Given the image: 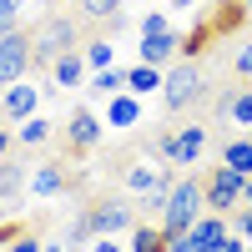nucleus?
<instances>
[{
	"label": "nucleus",
	"mask_w": 252,
	"mask_h": 252,
	"mask_svg": "<svg viewBox=\"0 0 252 252\" xmlns=\"http://www.w3.org/2000/svg\"><path fill=\"white\" fill-rule=\"evenodd\" d=\"M31 15V0H0V35L5 31H20Z\"/></svg>",
	"instance_id": "obj_24"
},
{
	"label": "nucleus",
	"mask_w": 252,
	"mask_h": 252,
	"mask_svg": "<svg viewBox=\"0 0 252 252\" xmlns=\"http://www.w3.org/2000/svg\"><path fill=\"white\" fill-rule=\"evenodd\" d=\"M46 76H51L56 91H81V86L91 81V66H86V56H81V46H76V51H66V56H56Z\"/></svg>",
	"instance_id": "obj_14"
},
{
	"label": "nucleus",
	"mask_w": 252,
	"mask_h": 252,
	"mask_svg": "<svg viewBox=\"0 0 252 252\" xmlns=\"http://www.w3.org/2000/svg\"><path fill=\"white\" fill-rule=\"evenodd\" d=\"M101 121H106V131H136V126L146 121V96H136V91H116V96H106Z\"/></svg>",
	"instance_id": "obj_11"
},
{
	"label": "nucleus",
	"mask_w": 252,
	"mask_h": 252,
	"mask_svg": "<svg viewBox=\"0 0 252 252\" xmlns=\"http://www.w3.org/2000/svg\"><path fill=\"white\" fill-rule=\"evenodd\" d=\"M40 96H46V86H35L31 76H26V81H10V86H0V121L20 126L26 116L40 111Z\"/></svg>",
	"instance_id": "obj_9"
},
{
	"label": "nucleus",
	"mask_w": 252,
	"mask_h": 252,
	"mask_svg": "<svg viewBox=\"0 0 252 252\" xmlns=\"http://www.w3.org/2000/svg\"><path fill=\"white\" fill-rule=\"evenodd\" d=\"M227 232H232V217H222V212H202V217L192 222V232H187V237H192L197 252H212Z\"/></svg>",
	"instance_id": "obj_17"
},
{
	"label": "nucleus",
	"mask_w": 252,
	"mask_h": 252,
	"mask_svg": "<svg viewBox=\"0 0 252 252\" xmlns=\"http://www.w3.org/2000/svg\"><path fill=\"white\" fill-rule=\"evenodd\" d=\"M126 242H131V252H161L166 232H161V222H136L131 232H126Z\"/></svg>",
	"instance_id": "obj_22"
},
{
	"label": "nucleus",
	"mask_w": 252,
	"mask_h": 252,
	"mask_svg": "<svg viewBox=\"0 0 252 252\" xmlns=\"http://www.w3.org/2000/svg\"><path fill=\"white\" fill-rule=\"evenodd\" d=\"M35 71V40L31 31H5L0 35V86H10V81H26Z\"/></svg>",
	"instance_id": "obj_6"
},
{
	"label": "nucleus",
	"mask_w": 252,
	"mask_h": 252,
	"mask_svg": "<svg viewBox=\"0 0 252 252\" xmlns=\"http://www.w3.org/2000/svg\"><path fill=\"white\" fill-rule=\"evenodd\" d=\"M121 5H126V0H81V15H86V20H101V26H106V20H116L121 15Z\"/></svg>",
	"instance_id": "obj_25"
},
{
	"label": "nucleus",
	"mask_w": 252,
	"mask_h": 252,
	"mask_svg": "<svg viewBox=\"0 0 252 252\" xmlns=\"http://www.w3.org/2000/svg\"><path fill=\"white\" fill-rule=\"evenodd\" d=\"M242 172H232V166H212V172L202 177V192H207V212H222V217H232L237 207H242Z\"/></svg>",
	"instance_id": "obj_7"
},
{
	"label": "nucleus",
	"mask_w": 252,
	"mask_h": 252,
	"mask_svg": "<svg viewBox=\"0 0 252 252\" xmlns=\"http://www.w3.org/2000/svg\"><path fill=\"white\" fill-rule=\"evenodd\" d=\"M157 31H172V15H166V10H146L136 20V35H157Z\"/></svg>",
	"instance_id": "obj_26"
},
{
	"label": "nucleus",
	"mask_w": 252,
	"mask_h": 252,
	"mask_svg": "<svg viewBox=\"0 0 252 252\" xmlns=\"http://www.w3.org/2000/svg\"><path fill=\"white\" fill-rule=\"evenodd\" d=\"M232 232L242 242H252V207H237V212H232Z\"/></svg>",
	"instance_id": "obj_28"
},
{
	"label": "nucleus",
	"mask_w": 252,
	"mask_h": 252,
	"mask_svg": "<svg viewBox=\"0 0 252 252\" xmlns=\"http://www.w3.org/2000/svg\"><path fill=\"white\" fill-rule=\"evenodd\" d=\"M161 81H166L161 66H146V61L126 66V91H136V96H161Z\"/></svg>",
	"instance_id": "obj_19"
},
{
	"label": "nucleus",
	"mask_w": 252,
	"mask_h": 252,
	"mask_svg": "<svg viewBox=\"0 0 252 252\" xmlns=\"http://www.w3.org/2000/svg\"><path fill=\"white\" fill-rule=\"evenodd\" d=\"M166 252H197V247H192V237L182 232V237H166Z\"/></svg>",
	"instance_id": "obj_34"
},
{
	"label": "nucleus",
	"mask_w": 252,
	"mask_h": 252,
	"mask_svg": "<svg viewBox=\"0 0 252 252\" xmlns=\"http://www.w3.org/2000/svg\"><path fill=\"white\" fill-rule=\"evenodd\" d=\"M31 40H35V66H40V71H51V61H56V56L76 51L81 26H76V15L56 10V15H40V26L31 31Z\"/></svg>",
	"instance_id": "obj_5"
},
{
	"label": "nucleus",
	"mask_w": 252,
	"mask_h": 252,
	"mask_svg": "<svg viewBox=\"0 0 252 252\" xmlns=\"http://www.w3.org/2000/svg\"><path fill=\"white\" fill-rule=\"evenodd\" d=\"M86 252H131V242H126V237H96Z\"/></svg>",
	"instance_id": "obj_30"
},
{
	"label": "nucleus",
	"mask_w": 252,
	"mask_h": 252,
	"mask_svg": "<svg viewBox=\"0 0 252 252\" xmlns=\"http://www.w3.org/2000/svg\"><path fill=\"white\" fill-rule=\"evenodd\" d=\"M212 252H252V242H242L237 232H227V237H222V242H217Z\"/></svg>",
	"instance_id": "obj_32"
},
{
	"label": "nucleus",
	"mask_w": 252,
	"mask_h": 252,
	"mask_svg": "<svg viewBox=\"0 0 252 252\" xmlns=\"http://www.w3.org/2000/svg\"><path fill=\"white\" fill-rule=\"evenodd\" d=\"M217 116L227 126H237V131H252V81H242L237 91H227L217 101Z\"/></svg>",
	"instance_id": "obj_16"
},
{
	"label": "nucleus",
	"mask_w": 252,
	"mask_h": 252,
	"mask_svg": "<svg viewBox=\"0 0 252 252\" xmlns=\"http://www.w3.org/2000/svg\"><path fill=\"white\" fill-rule=\"evenodd\" d=\"M56 5H81V0H56Z\"/></svg>",
	"instance_id": "obj_38"
},
{
	"label": "nucleus",
	"mask_w": 252,
	"mask_h": 252,
	"mask_svg": "<svg viewBox=\"0 0 252 252\" xmlns=\"http://www.w3.org/2000/svg\"><path fill=\"white\" fill-rule=\"evenodd\" d=\"M51 136H56V126L40 116V111H35V116H26V121L15 126V146H20V152H40Z\"/></svg>",
	"instance_id": "obj_18"
},
{
	"label": "nucleus",
	"mask_w": 252,
	"mask_h": 252,
	"mask_svg": "<svg viewBox=\"0 0 252 252\" xmlns=\"http://www.w3.org/2000/svg\"><path fill=\"white\" fill-rule=\"evenodd\" d=\"M66 166L61 161H40V166H31V177H26V197H35V202H56V197H66Z\"/></svg>",
	"instance_id": "obj_13"
},
{
	"label": "nucleus",
	"mask_w": 252,
	"mask_h": 252,
	"mask_svg": "<svg viewBox=\"0 0 252 252\" xmlns=\"http://www.w3.org/2000/svg\"><path fill=\"white\" fill-rule=\"evenodd\" d=\"M182 56V31H157V35H136V61H146V66H172V61Z\"/></svg>",
	"instance_id": "obj_12"
},
{
	"label": "nucleus",
	"mask_w": 252,
	"mask_h": 252,
	"mask_svg": "<svg viewBox=\"0 0 252 252\" xmlns=\"http://www.w3.org/2000/svg\"><path fill=\"white\" fill-rule=\"evenodd\" d=\"M20 232H26V222H0V247H10Z\"/></svg>",
	"instance_id": "obj_33"
},
{
	"label": "nucleus",
	"mask_w": 252,
	"mask_h": 252,
	"mask_svg": "<svg viewBox=\"0 0 252 252\" xmlns=\"http://www.w3.org/2000/svg\"><path fill=\"white\" fill-rule=\"evenodd\" d=\"M222 166H232V172H252V131L247 136H227L222 141Z\"/></svg>",
	"instance_id": "obj_20"
},
{
	"label": "nucleus",
	"mask_w": 252,
	"mask_h": 252,
	"mask_svg": "<svg viewBox=\"0 0 252 252\" xmlns=\"http://www.w3.org/2000/svg\"><path fill=\"white\" fill-rule=\"evenodd\" d=\"M161 252H166V242H161Z\"/></svg>",
	"instance_id": "obj_40"
},
{
	"label": "nucleus",
	"mask_w": 252,
	"mask_h": 252,
	"mask_svg": "<svg viewBox=\"0 0 252 252\" xmlns=\"http://www.w3.org/2000/svg\"><path fill=\"white\" fill-rule=\"evenodd\" d=\"M242 5H247V10H252V0H242Z\"/></svg>",
	"instance_id": "obj_39"
},
{
	"label": "nucleus",
	"mask_w": 252,
	"mask_h": 252,
	"mask_svg": "<svg viewBox=\"0 0 252 252\" xmlns=\"http://www.w3.org/2000/svg\"><path fill=\"white\" fill-rule=\"evenodd\" d=\"M232 76L237 81H252V40H242V46L232 51Z\"/></svg>",
	"instance_id": "obj_27"
},
{
	"label": "nucleus",
	"mask_w": 252,
	"mask_h": 252,
	"mask_svg": "<svg viewBox=\"0 0 252 252\" xmlns=\"http://www.w3.org/2000/svg\"><path fill=\"white\" fill-rule=\"evenodd\" d=\"M5 252H46V242H40L35 232H20V237H15V242L5 247Z\"/></svg>",
	"instance_id": "obj_29"
},
{
	"label": "nucleus",
	"mask_w": 252,
	"mask_h": 252,
	"mask_svg": "<svg viewBox=\"0 0 252 252\" xmlns=\"http://www.w3.org/2000/svg\"><path fill=\"white\" fill-rule=\"evenodd\" d=\"M10 152H15V126H10V121H0V161H5Z\"/></svg>",
	"instance_id": "obj_31"
},
{
	"label": "nucleus",
	"mask_w": 252,
	"mask_h": 252,
	"mask_svg": "<svg viewBox=\"0 0 252 252\" xmlns=\"http://www.w3.org/2000/svg\"><path fill=\"white\" fill-rule=\"evenodd\" d=\"M172 10H192V5H202V0H166Z\"/></svg>",
	"instance_id": "obj_37"
},
{
	"label": "nucleus",
	"mask_w": 252,
	"mask_h": 252,
	"mask_svg": "<svg viewBox=\"0 0 252 252\" xmlns=\"http://www.w3.org/2000/svg\"><path fill=\"white\" fill-rule=\"evenodd\" d=\"M242 207H252V172H247V182H242Z\"/></svg>",
	"instance_id": "obj_36"
},
{
	"label": "nucleus",
	"mask_w": 252,
	"mask_h": 252,
	"mask_svg": "<svg viewBox=\"0 0 252 252\" xmlns=\"http://www.w3.org/2000/svg\"><path fill=\"white\" fill-rule=\"evenodd\" d=\"M207 212V192H202V177H177L172 192H166V207H161V232L166 237H182L192 232V222Z\"/></svg>",
	"instance_id": "obj_3"
},
{
	"label": "nucleus",
	"mask_w": 252,
	"mask_h": 252,
	"mask_svg": "<svg viewBox=\"0 0 252 252\" xmlns=\"http://www.w3.org/2000/svg\"><path fill=\"white\" fill-rule=\"evenodd\" d=\"M207 146H212V131H207L202 121H187V126H172V131H157L152 136V157L166 161V166L192 172V166L207 157Z\"/></svg>",
	"instance_id": "obj_2"
},
{
	"label": "nucleus",
	"mask_w": 252,
	"mask_h": 252,
	"mask_svg": "<svg viewBox=\"0 0 252 252\" xmlns=\"http://www.w3.org/2000/svg\"><path fill=\"white\" fill-rule=\"evenodd\" d=\"M172 182H177V177H172V166L157 161L152 152L121 166V192H126V197H136L146 212H157V217H161V207H166V192H172Z\"/></svg>",
	"instance_id": "obj_1"
},
{
	"label": "nucleus",
	"mask_w": 252,
	"mask_h": 252,
	"mask_svg": "<svg viewBox=\"0 0 252 252\" xmlns=\"http://www.w3.org/2000/svg\"><path fill=\"white\" fill-rule=\"evenodd\" d=\"M101 136H106V121H101V111L76 106V111L66 116V146H71L76 157H81V152H96Z\"/></svg>",
	"instance_id": "obj_10"
},
{
	"label": "nucleus",
	"mask_w": 252,
	"mask_h": 252,
	"mask_svg": "<svg viewBox=\"0 0 252 252\" xmlns=\"http://www.w3.org/2000/svg\"><path fill=\"white\" fill-rule=\"evenodd\" d=\"M86 91L91 96H116V91H126V66H106V71H91V81H86Z\"/></svg>",
	"instance_id": "obj_21"
},
{
	"label": "nucleus",
	"mask_w": 252,
	"mask_h": 252,
	"mask_svg": "<svg viewBox=\"0 0 252 252\" xmlns=\"http://www.w3.org/2000/svg\"><path fill=\"white\" fill-rule=\"evenodd\" d=\"M81 56H86L91 71H106V66H116V40H111V35H96V40L81 46Z\"/></svg>",
	"instance_id": "obj_23"
},
{
	"label": "nucleus",
	"mask_w": 252,
	"mask_h": 252,
	"mask_svg": "<svg viewBox=\"0 0 252 252\" xmlns=\"http://www.w3.org/2000/svg\"><path fill=\"white\" fill-rule=\"evenodd\" d=\"M46 252H76V247H71L66 237H51V242H46Z\"/></svg>",
	"instance_id": "obj_35"
},
{
	"label": "nucleus",
	"mask_w": 252,
	"mask_h": 252,
	"mask_svg": "<svg viewBox=\"0 0 252 252\" xmlns=\"http://www.w3.org/2000/svg\"><path fill=\"white\" fill-rule=\"evenodd\" d=\"M26 177H31V166H20L15 157L0 161V217H10L20 207V197H26Z\"/></svg>",
	"instance_id": "obj_15"
},
{
	"label": "nucleus",
	"mask_w": 252,
	"mask_h": 252,
	"mask_svg": "<svg viewBox=\"0 0 252 252\" xmlns=\"http://www.w3.org/2000/svg\"><path fill=\"white\" fill-rule=\"evenodd\" d=\"M202 96H207L202 66H197L192 56H177L172 66H166V81H161V106L172 111V116H182V111H192Z\"/></svg>",
	"instance_id": "obj_4"
},
{
	"label": "nucleus",
	"mask_w": 252,
	"mask_h": 252,
	"mask_svg": "<svg viewBox=\"0 0 252 252\" xmlns=\"http://www.w3.org/2000/svg\"><path fill=\"white\" fill-rule=\"evenodd\" d=\"M86 217H91V232H96V237H126V232L141 222L136 207L126 202V197H101L96 207H86Z\"/></svg>",
	"instance_id": "obj_8"
}]
</instances>
